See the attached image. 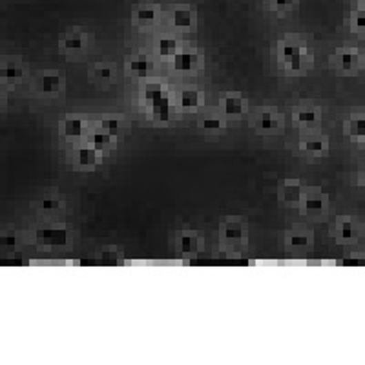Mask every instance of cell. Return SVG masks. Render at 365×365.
I'll use <instances>...</instances> for the list:
<instances>
[{"instance_id": "25", "label": "cell", "mask_w": 365, "mask_h": 365, "mask_svg": "<svg viewBox=\"0 0 365 365\" xmlns=\"http://www.w3.org/2000/svg\"><path fill=\"white\" fill-rule=\"evenodd\" d=\"M197 128L206 135H219L225 134L226 128H228V119L223 117L221 113L216 110H210V112H199L197 113Z\"/></svg>"}, {"instance_id": "24", "label": "cell", "mask_w": 365, "mask_h": 365, "mask_svg": "<svg viewBox=\"0 0 365 365\" xmlns=\"http://www.w3.org/2000/svg\"><path fill=\"white\" fill-rule=\"evenodd\" d=\"M174 72L181 73V75H194L203 64V55L197 50L192 48H183L177 55L170 61Z\"/></svg>"}, {"instance_id": "13", "label": "cell", "mask_w": 365, "mask_h": 365, "mask_svg": "<svg viewBox=\"0 0 365 365\" xmlns=\"http://www.w3.org/2000/svg\"><path fill=\"white\" fill-rule=\"evenodd\" d=\"M90 128H92V123L84 119L83 115H64L57 124L59 135L70 144L81 143V141L86 139Z\"/></svg>"}, {"instance_id": "4", "label": "cell", "mask_w": 365, "mask_h": 365, "mask_svg": "<svg viewBox=\"0 0 365 365\" xmlns=\"http://www.w3.org/2000/svg\"><path fill=\"white\" fill-rule=\"evenodd\" d=\"M31 90L41 99H55L66 90V77L61 70H42L31 81Z\"/></svg>"}, {"instance_id": "23", "label": "cell", "mask_w": 365, "mask_h": 365, "mask_svg": "<svg viewBox=\"0 0 365 365\" xmlns=\"http://www.w3.org/2000/svg\"><path fill=\"white\" fill-rule=\"evenodd\" d=\"M161 17H163L161 6H157L155 2H150V0L135 4L134 10H132V22H134V26L143 28V30L157 26Z\"/></svg>"}, {"instance_id": "12", "label": "cell", "mask_w": 365, "mask_h": 365, "mask_svg": "<svg viewBox=\"0 0 365 365\" xmlns=\"http://www.w3.org/2000/svg\"><path fill=\"white\" fill-rule=\"evenodd\" d=\"M290 119L296 128L309 132V130H316L324 121V110L319 108L318 104L310 103V101H304V103L296 104L290 112Z\"/></svg>"}, {"instance_id": "3", "label": "cell", "mask_w": 365, "mask_h": 365, "mask_svg": "<svg viewBox=\"0 0 365 365\" xmlns=\"http://www.w3.org/2000/svg\"><path fill=\"white\" fill-rule=\"evenodd\" d=\"M104 155L101 150H97L95 146L88 143V141H81L70 146L66 154V159L70 163V166L79 172H93L99 166L103 165Z\"/></svg>"}, {"instance_id": "14", "label": "cell", "mask_w": 365, "mask_h": 365, "mask_svg": "<svg viewBox=\"0 0 365 365\" xmlns=\"http://www.w3.org/2000/svg\"><path fill=\"white\" fill-rule=\"evenodd\" d=\"M329 234L339 245H356L362 237V225L351 216L336 217L331 223Z\"/></svg>"}, {"instance_id": "26", "label": "cell", "mask_w": 365, "mask_h": 365, "mask_svg": "<svg viewBox=\"0 0 365 365\" xmlns=\"http://www.w3.org/2000/svg\"><path fill=\"white\" fill-rule=\"evenodd\" d=\"M90 79L92 83L99 88H110L115 84L117 81V66L113 62L103 61V62H95L90 70Z\"/></svg>"}, {"instance_id": "28", "label": "cell", "mask_w": 365, "mask_h": 365, "mask_svg": "<svg viewBox=\"0 0 365 365\" xmlns=\"http://www.w3.org/2000/svg\"><path fill=\"white\" fill-rule=\"evenodd\" d=\"M344 134L356 143L365 141V113H355L344 121Z\"/></svg>"}, {"instance_id": "11", "label": "cell", "mask_w": 365, "mask_h": 365, "mask_svg": "<svg viewBox=\"0 0 365 365\" xmlns=\"http://www.w3.org/2000/svg\"><path fill=\"white\" fill-rule=\"evenodd\" d=\"M66 199L57 194V192H46L33 201V210L37 216L42 217L44 221H59V217L66 210Z\"/></svg>"}, {"instance_id": "29", "label": "cell", "mask_w": 365, "mask_h": 365, "mask_svg": "<svg viewBox=\"0 0 365 365\" xmlns=\"http://www.w3.org/2000/svg\"><path fill=\"white\" fill-rule=\"evenodd\" d=\"M88 143L92 144V146H95L97 150H101L103 154H108L110 150L117 144V139L115 137H112L110 134H106L104 130H101L99 126H95V124L92 123V128H90V132H88L86 139Z\"/></svg>"}, {"instance_id": "34", "label": "cell", "mask_w": 365, "mask_h": 365, "mask_svg": "<svg viewBox=\"0 0 365 365\" xmlns=\"http://www.w3.org/2000/svg\"><path fill=\"white\" fill-rule=\"evenodd\" d=\"M345 267H364L365 265V256H347L342 262Z\"/></svg>"}, {"instance_id": "5", "label": "cell", "mask_w": 365, "mask_h": 365, "mask_svg": "<svg viewBox=\"0 0 365 365\" xmlns=\"http://www.w3.org/2000/svg\"><path fill=\"white\" fill-rule=\"evenodd\" d=\"M92 48V35L83 28H70L59 37V52L70 59H79Z\"/></svg>"}, {"instance_id": "21", "label": "cell", "mask_w": 365, "mask_h": 365, "mask_svg": "<svg viewBox=\"0 0 365 365\" xmlns=\"http://www.w3.org/2000/svg\"><path fill=\"white\" fill-rule=\"evenodd\" d=\"M166 19H168L170 28L174 31H181V33H185V31H196L197 21H199L197 10L194 6L188 4H179L170 8L168 13H166Z\"/></svg>"}, {"instance_id": "2", "label": "cell", "mask_w": 365, "mask_h": 365, "mask_svg": "<svg viewBox=\"0 0 365 365\" xmlns=\"http://www.w3.org/2000/svg\"><path fill=\"white\" fill-rule=\"evenodd\" d=\"M250 124L257 135L276 137L285 132L287 117H285V113L273 108V106H263V108H257L250 113Z\"/></svg>"}, {"instance_id": "27", "label": "cell", "mask_w": 365, "mask_h": 365, "mask_svg": "<svg viewBox=\"0 0 365 365\" xmlns=\"http://www.w3.org/2000/svg\"><path fill=\"white\" fill-rule=\"evenodd\" d=\"M183 44L175 35H161L157 41H155V55L159 57V59H165V61H172L177 53L183 50Z\"/></svg>"}, {"instance_id": "10", "label": "cell", "mask_w": 365, "mask_h": 365, "mask_svg": "<svg viewBox=\"0 0 365 365\" xmlns=\"http://www.w3.org/2000/svg\"><path fill=\"white\" fill-rule=\"evenodd\" d=\"M283 247L293 254L309 253L314 247V230L307 225H293L283 234Z\"/></svg>"}, {"instance_id": "30", "label": "cell", "mask_w": 365, "mask_h": 365, "mask_svg": "<svg viewBox=\"0 0 365 365\" xmlns=\"http://www.w3.org/2000/svg\"><path fill=\"white\" fill-rule=\"evenodd\" d=\"M101 130H104L106 134H110L115 139H121V135L124 132V119L123 115H104L103 119H99L97 123H93Z\"/></svg>"}, {"instance_id": "1", "label": "cell", "mask_w": 365, "mask_h": 365, "mask_svg": "<svg viewBox=\"0 0 365 365\" xmlns=\"http://www.w3.org/2000/svg\"><path fill=\"white\" fill-rule=\"evenodd\" d=\"M274 57L287 75H304L314 64V53L310 46L302 37L296 35L279 39L274 46Z\"/></svg>"}, {"instance_id": "6", "label": "cell", "mask_w": 365, "mask_h": 365, "mask_svg": "<svg viewBox=\"0 0 365 365\" xmlns=\"http://www.w3.org/2000/svg\"><path fill=\"white\" fill-rule=\"evenodd\" d=\"M329 64L339 75H356L364 66V53L355 46H342L331 53Z\"/></svg>"}, {"instance_id": "32", "label": "cell", "mask_w": 365, "mask_h": 365, "mask_svg": "<svg viewBox=\"0 0 365 365\" xmlns=\"http://www.w3.org/2000/svg\"><path fill=\"white\" fill-rule=\"evenodd\" d=\"M24 237L21 230H4L0 234V245L4 248H17L21 247Z\"/></svg>"}, {"instance_id": "18", "label": "cell", "mask_w": 365, "mask_h": 365, "mask_svg": "<svg viewBox=\"0 0 365 365\" xmlns=\"http://www.w3.org/2000/svg\"><path fill=\"white\" fill-rule=\"evenodd\" d=\"M28 77L26 64L21 57H4L0 62V83L4 88L21 86Z\"/></svg>"}, {"instance_id": "9", "label": "cell", "mask_w": 365, "mask_h": 365, "mask_svg": "<svg viewBox=\"0 0 365 365\" xmlns=\"http://www.w3.org/2000/svg\"><path fill=\"white\" fill-rule=\"evenodd\" d=\"M296 148L307 159H322L329 154L331 139L329 135L324 134V132L309 130V132H304V135L299 137Z\"/></svg>"}, {"instance_id": "35", "label": "cell", "mask_w": 365, "mask_h": 365, "mask_svg": "<svg viewBox=\"0 0 365 365\" xmlns=\"http://www.w3.org/2000/svg\"><path fill=\"white\" fill-rule=\"evenodd\" d=\"M358 186L365 190V172H362V174L358 175Z\"/></svg>"}, {"instance_id": "7", "label": "cell", "mask_w": 365, "mask_h": 365, "mask_svg": "<svg viewBox=\"0 0 365 365\" xmlns=\"http://www.w3.org/2000/svg\"><path fill=\"white\" fill-rule=\"evenodd\" d=\"M219 241L228 248H239L248 241V225L239 216H228L217 228Z\"/></svg>"}, {"instance_id": "19", "label": "cell", "mask_w": 365, "mask_h": 365, "mask_svg": "<svg viewBox=\"0 0 365 365\" xmlns=\"http://www.w3.org/2000/svg\"><path fill=\"white\" fill-rule=\"evenodd\" d=\"M35 241L41 247L55 248V247H66L70 245V234L66 226H61L57 221H48V225L37 228L35 232Z\"/></svg>"}, {"instance_id": "33", "label": "cell", "mask_w": 365, "mask_h": 365, "mask_svg": "<svg viewBox=\"0 0 365 365\" xmlns=\"http://www.w3.org/2000/svg\"><path fill=\"white\" fill-rule=\"evenodd\" d=\"M347 26L355 33H365V10H356L349 13L347 19Z\"/></svg>"}, {"instance_id": "17", "label": "cell", "mask_w": 365, "mask_h": 365, "mask_svg": "<svg viewBox=\"0 0 365 365\" xmlns=\"http://www.w3.org/2000/svg\"><path fill=\"white\" fill-rule=\"evenodd\" d=\"M155 68H157V62L148 53H135V55L126 57V61H124V73L135 81H143V83L152 79Z\"/></svg>"}, {"instance_id": "36", "label": "cell", "mask_w": 365, "mask_h": 365, "mask_svg": "<svg viewBox=\"0 0 365 365\" xmlns=\"http://www.w3.org/2000/svg\"><path fill=\"white\" fill-rule=\"evenodd\" d=\"M362 146H364V148H365V141H364V143H362Z\"/></svg>"}, {"instance_id": "15", "label": "cell", "mask_w": 365, "mask_h": 365, "mask_svg": "<svg viewBox=\"0 0 365 365\" xmlns=\"http://www.w3.org/2000/svg\"><path fill=\"white\" fill-rule=\"evenodd\" d=\"M217 112L221 113L223 117L230 121H241L250 113L248 108V99L239 92H226L223 93L219 103H217Z\"/></svg>"}, {"instance_id": "8", "label": "cell", "mask_w": 365, "mask_h": 365, "mask_svg": "<svg viewBox=\"0 0 365 365\" xmlns=\"http://www.w3.org/2000/svg\"><path fill=\"white\" fill-rule=\"evenodd\" d=\"M299 214L307 219H322L331 210V196L322 188H309L298 206Z\"/></svg>"}, {"instance_id": "22", "label": "cell", "mask_w": 365, "mask_h": 365, "mask_svg": "<svg viewBox=\"0 0 365 365\" xmlns=\"http://www.w3.org/2000/svg\"><path fill=\"white\" fill-rule=\"evenodd\" d=\"M305 192H307V186H305L304 181L298 179V177H287L278 186V201L283 206L298 208Z\"/></svg>"}, {"instance_id": "20", "label": "cell", "mask_w": 365, "mask_h": 365, "mask_svg": "<svg viewBox=\"0 0 365 365\" xmlns=\"http://www.w3.org/2000/svg\"><path fill=\"white\" fill-rule=\"evenodd\" d=\"M175 112L181 113H199L205 106V93L196 86H183L174 93Z\"/></svg>"}, {"instance_id": "31", "label": "cell", "mask_w": 365, "mask_h": 365, "mask_svg": "<svg viewBox=\"0 0 365 365\" xmlns=\"http://www.w3.org/2000/svg\"><path fill=\"white\" fill-rule=\"evenodd\" d=\"M267 10L278 17H287L296 11L299 0H265Z\"/></svg>"}, {"instance_id": "16", "label": "cell", "mask_w": 365, "mask_h": 365, "mask_svg": "<svg viewBox=\"0 0 365 365\" xmlns=\"http://www.w3.org/2000/svg\"><path fill=\"white\" fill-rule=\"evenodd\" d=\"M172 248L175 253L183 257H194L201 253L203 248V237L197 230L194 228H181V230H175L174 236H172V241H170Z\"/></svg>"}]
</instances>
